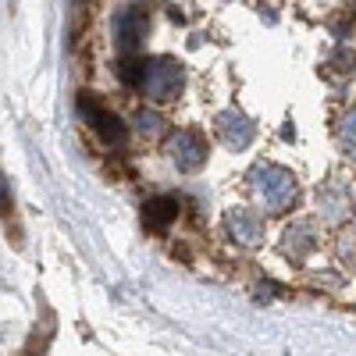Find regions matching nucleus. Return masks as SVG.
<instances>
[{
    "label": "nucleus",
    "mask_w": 356,
    "mask_h": 356,
    "mask_svg": "<svg viewBox=\"0 0 356 356\" xmlns=\"http://www.w3.org/2000/svg\"><path fill=\"white\" fill-rule=\"evenodd\" d=\"M314 228L307 225V221H300V225H289L285 228V253H292L296 260L300 257H307L310 250H314Z\"/></svg>",
    "instance_id": "9"
},
{
    "label": "nucleus",
    "mask_w": 356,
    "mask_h": 356,
    "mask_svg": "<svg viewBox=\"0 0 356 356\" xmlns=\"http://www.w3.org/2000/svg\"><path fill=\"white\" fill-rule=\"evenodd\" d=\"M146 29H150V18H146L143 8H122L114 15V43H118V50L132 54L143 43Z\"/></svg>",
    "instance_id": "3"
},
{
    "label": "nucleus",
    "mask_w": 356,
    "mask_h": 356,
    "mask_svg": "<svg viewBox=\"0 0 356 356\" xmlns=\"http://www.w3.org/2000/svg\"><path fill=\"white\" fill-rule=\"evenodd\" d=\"M136 129H139L143 136H157V132L164 129V118H161L157 111H139V114H136Z\"/></svg>",
    "instance_id": "12"
},
{
    "label": "nucleus",
    "mask_w": 356,
    "mask_h": 356,
    "mask_svg": "<svg viewBox=\"0 0 356 356\" xmlns=\"http://www.w3.org/2000/svg\"><path fill=\"white\" fill-rule=\"evenodd\" d=\"M250 189L257 193V200L271 214L289 211L296 203V178H292V171H285L278 164H257L253 175H250Z\"/></svg>",
    "instance_id": "1"
},
{
    "label": "nucleus",
    "mask_w": 356,
    "mask_h": 356,
    "mask_svg": "<svg viewBox=\"0 0 356 356\" xmlns=\"http://www.w3.org/2000/svg\"><path fill=\"white\" fill-rule=\"evenodd\" d=\"M339 143H342V150L349 157H356V107L339 122Z\"/></svg>",
    "instance_id": "11"
},
{
    "label": "nucleus",
    "mask_w": 356,
    "mask_h": 356,
    "mask_svg": "<svg viewBox=\"0 0 356 356\" xmlns=\"http://www.w3.org/2000/svg\"><path fill=\"white\" fill-rule=\"evenodd\" d=\"M82 114L89 118V125H93V132L107 143V146H118L125 139V125H122V118L118 114H111V111H104L100 104H89V100H82Z\"/></svg>",
    "instance_id": "5"
},
{
    "label": "nucleus",
    "mask_w": 356,
    "mask_h": 356,
    "mask_svg": "<svg viewBox=\"0 0 356 356\" xmlns=\"http://www.w3.org/2000/svg\"><path fill=\"white\" fill-rule=\"evenodd\" d=\"M168 157L178 164V171H196L207 161V143L196 132H175L168 139Z\"/></svg>",
    "instance_id": "4"
},
{
    "label": "nucleus",
    "mask_w": 356,
    "mask_h": 356,
    "mask_svg": "<svg viewBox=\"0 0 356 356\" xmlns=\"http://www.w3.org/2000/svg\"><path fill=\"white\" fill-rule=\"evenodd\" d=\"M228 232L235 235V243L257 246L264 239V221H260V214L250 211V207H235V211L228 214Z\"/></svg>",
    "instance_id": "6"
},
{
    "label": "nucleus",
    "mask_w": 356,
    "mask_h": 356,
    "mask_svg": "<svg viewBox=\"0 0 356 356\" xmlns=\"http://www.w3.org/2000/svg\"><path fill=\"white\" fill-rule=\"evenodd\" d=\"M175 218H178V200H171V196H157L143 207V225L154 232H164Z\"/></svg>",
    "instance_id": "8"
},
{
    "label": "nucleus",
    "mask_w": 356,
    "mask_h": 356,
    "mask_svg": "<svg viewBox=\"0 0 356 356\" xmlns=\"http://www.w3.org/2000/svg\"><path fill=\"white\" fill-rule=\"evenodd\" d=\"M182 65L171 61V57H154V61H143V75H139V89L154 100H168L182 89Z\"/></svg>",
    "instance_id": "2"
},
{
    "label": "nucleus",
    "mask_w": 356,
    "mask_h": 356,
    "mask_svg": "<svg viewBox=\"0 0 356 356\" xmlns=\"http://www.w3.org/2000/svg\"><path fill=\"white\" fill-rule=\"evenodd\" d=\"M346 211H349V196H346L339 186H332V189L321 193V214L328 218V221H339Z\"/></svg>",
    "instance_id": "10"
},
{
    "label": "nucleus",
    "mask_w": 356,
    "mask_h": 356,
    "mask_svg": "<svg viewBox=\"0 0 356 356\" xmlns=\"http://www.w3.org/2000/svg\"><path fill=\"white\" fill-rule=\"evenodd\" d=\"M218 132L228 146H235V150H246V146L253 143V122L239 111H225L218 118Z\"/></svg>",
    "instance_id": "7"
}]
</instances>
